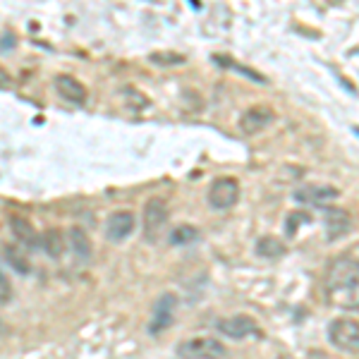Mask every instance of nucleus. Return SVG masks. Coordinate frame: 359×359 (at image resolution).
Listing matches in <instances>:
<instances>
[{
  "label": "nucleus",
  "instance_id": "6ab92c4d",
  "mask_svg": "<svg viewBox=\"0 0 359 359\" xmlns=\"http://www.w3.org/2000/svg\"><path fill=\"white\" fill-rule=\"evenodd\" d=\"M184 60H187V57L182 53H175V50H156V53L149 55V62L158 67H180V65H184Z\"/></svg>",
  "mask_w": 359,
  "mask_h": 359
},
{
  "label": "nucleus",
  "instance_id": "2eb2a0df",
  "mask_svg": "<svg viewBox=\"0 0 359 359\" xmlns=\"http://www.w3.org/2000/svg\"><path fill=\"white\" fill-rule=\"evenodd\" d=\"M257 257H262V259H269V262H276V259H283L287 254V247H285V242L280 240V237H276V235H264V237H259V242H257Z\"/></svg>",
  "mask_w": 359,
  "mask_h": 359
},
{
  "label": "nucleus",
  "instance_id": "6e6552de",
  "mask_svg": "<svg viewBox=\"0 0 359 359\" xmlns=\"http://www.w3.org/2000/svg\"><path fill=\"white\" fill-rule=\"evenodd\" d=\"M273 120H276L273 108L259 103V106L247 108V111L240 115V132L245 137H254V135H259V132H264Z\"/></svg>",
  "mask_w": 359,
  "mask_h": 359
},
{
  "label": "nucleus",
  "instance_id": "4468645a",
  "mask_svg": "<svg viewBox=\"0 0 359 359\" xmlns=\"http://www.w3.org/2000/svg\"><path fill=\"white\" fill-rule=\"evenodd\" d=\"M55 91L65 98L67 103H77V106H82L86 101V89L84 84H79L74 77H69V74H57L55 77Z\"/></svg>",
  "mask_w": 359,
  "mask_h": 359
},
{
  "label": "nucleus",
  "instance_id": "9d476101",
  "mask_svg": "<svg viewBox=\"0 0 359 359\" xmlns=\"http://www.w3.org/2000/svg\"><path fill=\"white\" fill-rule=\"evenodd\" d=\"M137 228V218L132 211H115L111 218H108V225H106V237L115 245L125 242L127 237L135 233Z\"/></svg>",
  "mask_w": 359,
  "mask_h": 359
},
{
  "label": "nucleus",
  "instance_id": "a211bd4d",
  "mask_svg": "<svg viewBox=\"0 0 359 359\" xmlns=\"http://www.w3.org/2000/svg\"><path fill=\"white\" fill-rule=\"evenodd\" d=\"M201 233L194 228V225H177V228L170 230V235H168V242H170L172 247H187V245H194V242H199Z\"/></svg>",
  "mask_w": 359,
  "mask_h": 359
},
{
  "label": "nucleus",
  "instance_id": "9b49d317",
  "mask_svg": "<svg viewBox=\"0 0 359 359\" xmlns=\"http://www.w3.org/2000/svg\"><path fill=\"white\" fill-rule=\"evenodd\" d=\"M10 230H13L15 240L20 242L22 247L32 249V252H36V249H41V235L34 230V225L27 221V218L22 216H13L10 218Z\"/></svg>",
  "mask_w": 359,
  "mask_h": 359
},
{
  "label": "nucleus",
  "instance_id": "b1692460",
  "mask_svg": "<svg viewBox=\"0 0 359 359\" xmlns=\"http://www.w3.org/2000/svg\"><path fill=\"white\" fill-rule=\"evenodd\" d=\"M357 135H359V130H357Z\"/></svg>",
  "mask_w": 359,
  "mask_h": 359
},
{
  "label": "nucleus",
  "instance_id": "423d86ee",
  "mask_svg": "<svg viewBox=\"0 0 359 359\" xmlns=\"http://www.w3.org/2000/svg\"><path fill=\"white\" fill-rule=\"evenodd\" d=\"M175 309H177V297L172 292H163L156 299L151 316H149V335H161L163 331L172 326L175 321Z\"/></svg>",
  "mask_w": 359,
  "mask_h": 359
},
{
  "label": "nucleus",
  "instance_id": "f03ea898",
  "mask_svg": "<svg viewBox=\"0 0 359 359\" xmlns=\"http://www.w3.org/2000/svg\"><path fill=\"white\" fill-rule=\"evenodd\" d=\"M180 359H225L228 350L218 338L211 335H199V338H189L177 343L175 347Z\"/></svg>",
  "mask_w": 359,
  "mask_h": 359
},
{
  "label": "nucleus",
  "instance_id": "f257e3e1",
  "mask_svg": "<svg viewBox=\"0 0 359 359\" xmlns=\"http://www.w3.org/2000/svg\"><path fill=\"white\" fill-rule=\"evenodd\" d=\"M326 297L338 309H359V262L335 259L326 271Z\"/></svg>",
  "mask_w": 359,
  "mask_h": 359
},
{
  "label": "nucleus",
  "instance_id": "4be33fe9",
  "mask_svg": "<svg viewBox=\"0 0 359 359\" xmlns=\"http://www.w3.org/2000/svg\"><path fill=\"white\" fill-rule=\"evenodd\" d=\"M297 223H309V216L306 213H290V221H287V233H294V225Z\"/></svg>",
  "mask_w": 359,
  "mask_h": 359
},
{
  "label": "nucleus",
  "instance_id": "20e7f679",
  "mask_svg": "<svg viewBox=\"0 0 359 359\" xmlns=\"http://www.w3.org/2000/svg\"><path fill=\"white\" fill-rule=\"evenodd\" d=\"M142 221H144V240L147 242H158L163 237V230L168 225V206L161 196H154L144 204V213H142Z\"/></svg>",
  "mask_w": 359,
  "mask_h": 359
},
{
  "label": "nucleus",
  "instance_id": "412c9836",
  "mask_svg": "<svg viewBox=\"0 0 359 359\" xmlns=\"http://www.w3.org/2000/svg\"><path fill=\"white\" fill-rule=\"evenodd\" d=\"M13 299V285H10L8 276L0 271V304H8Z\"/></svg>",
  "mask_w": 359,
  "mask_h": 359
},
{
  "label": "nucleus",
  "instance_id": "f3484780",
  "mask_svg": "<svg viewBox=\"0 0 359 359\" xmlns=\"http://www.w3.org/2000/svg\"><path fill=\"white\" fill-rule=\"evenodd\" d=\"M65 237H62V233L57 228H50L46 230V233L41 235V249L46 254H48L50 259H60L62 252H65Z\"/></svg>",
  "mask_w": 359,
  "mask_h": 359
},
{
  "label": "nucleus",
  "instance_id": "0eeeda50",
  "mask_svg": "<svg viewBox=\"0 0 359 359\" xmlns=\"http://www.w3.org/2000/svg\"><path fill=\"white\" fill-rule=\"evenodd\" d=\"M218 333H223L228 340H247V338H259L262 328L247 314H235V316H225L216 323Z\"/></svg>",
  "mask_w": 359,
  "mask_h": 359
},
{
  "label": "nucleus",
  "instance_id": "aec40b11",
  "mask_svg": "<svg viewBox=\"0 0 359 359\" xmlns=\"http://www.w3.org/2000/svg\"><path fill=\"white\" fill-rule=\"evenodd\" d=\"M5 262L13 266L17 273H22V276H27V273H29V262H27L25 257H22L20 252H17L15 247H5Z\"/></svg>",
  "mask_w": 359,
  "mask_h": 359
},
{
  "label": "nucleus",
  "instance_id": "ddd939ff",
  "mask_svg": "<svg viewBox=\"0 0 359 359\" xmlns=\"http://www.w3.org/2000/svg\"><path fill=\"white\" fill-rule=\"evenodd\" d=\"M67 247L69 252H72V257L77 259V264H89L91 262V254H94V249H91V242L89 237H86V233L82 228H69L67 230Z\"/></svg>",
  "mask_w": 359,
  "mask_h": 359
},
{
  "label": "nucleus",
  "instance_id": "39448f33",
  "mask_svg": "<svg viewBox=\"0 0 359 359\" xmlns=\"http://www.w3.org/2000/svg\"><path fill=\"white\" fill-rule=\"evenodd\" d=\"M206 201L216 211H228L240 201V182L235 177H216L206 192Z\"/></svg>",
  "mask_w": 359,
  "mask_h": 359
},
{
  "label": "nucleus",
  "instance_id": "1a4fd4ad",
  "mask_svg": "<svg viewBox=\"0 0 359 359\" xmlns=\"http://www.w3.org/2000/svg\"><path fill=\"white\" fill-rule=\"evenodd\" d=\"M338 196L340 192L331 187V184H302L299 189H294V201L309 206H326L338 199Z\"/></svg>",
  "mask_w": 359,
  "mask_h": 359
},
{
  "label": "nucleus",
  "instance_id": "dca6fc26",
  "mask_svg": "<svg viewBox=\"0 0 359 359\" xmlns=\"http://www.w3.org/2000/svg\"><path fill=\"white\" fill-rule=\"evenodd\" d=\"M213 62H218V65L225 67V69H233V72L242 74V77L252 79V82H257V84H266V77L262 72H257V69H252L247 65H240V62L233 60L230 55H213Z\"/></svg>",
  "mask_w": 359,
  "mask_h": 359
},
{
  "label": "nucleus",
  "instance_id": "5701e85b",
  "mask_svg": "<svg viewBox=\"0 0 359 359\" xmlns=\"http://www.w3.org/2000/svg\"><path fill=\"white\" fill-rule=\"evenodd\" d=\"M10 84H13V79H10V74L5 72L3 67H0V89H8Z\"/></svg>",
  "mask_w": 359,
  "mask_h": 359
},
{
  "label": "nucleus",
  "instance_id": "7ed1b4c3",
  "mask_svg": "<svg viewBox=\"0 0 359 359\" xmlns=\"http://www.w3.org/2000/svg\"><path fill=\"white\" fill-rule=\"evenodd\" d=\"M328 340L335 350L347 352V355H359V321L355 318H333L328 323Z\"/></svg>",
  "mask_w": 359,
  "mask_h": 359
},
{
  "label": "nucleus",
  "instance_id": "f8f14e48",
  "mask_svg": "<svg viewBox=\"0 0 359 359\" xmlns=\"http://www.w3.org/2000/svg\"><path fill=\"white\" fill-rule=\"evenodd\" d=\"M323 228H326L328 240L333 242V240H338V237L350 233L352 221L345 211H340V208H326V211H323Z\"/></svg>",
  "mask_w": 359,
  "mask_h": 359
}]
</instances>
